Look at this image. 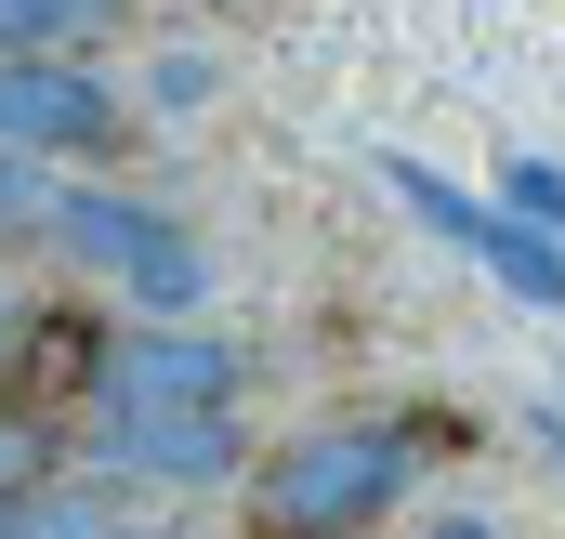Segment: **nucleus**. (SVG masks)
I'll return each mask as SVG.
<instances>
[{"instance_id":"obj_3","label":"nucleus","mask_w":565,"mask_h":539,"mask_svg":"<svg viewBox=\"0 0 565 539\" xmlns=\"http://www.w3.org/2000/svg\"><path fill=\"white\" fill-rule=\"evenodd\" d=\"M237 342L224 329H198V316H145L106 342V395L93 408H237Z\"/></svg>"},{"instance_id":"obj_8","label":"nucleus","mask_w":565,"mask_h":539,"mask_svg":"<svg viewBox=\"0 0 565 539\" xmlns=\"http://www.w3.org/2000/svg\"><path fill=\"white\" fill-rule=\"evenodd\" d=\"M382 184L408 198V224H434L447 251H487V224H500V198H460V184H447L434 158H382Z\"/></svg>"},{"instance_id":"obj_11","label":"nucleus","mask_w":565,"mask_h":539,"mask_svg":"<svg viewBox=\"0 0 565 539\" xmlns=\"http://www.w3.org/2000/svg\"><path fill=\"white\" fill-rule=\"evenodd\" d=\"M13 224H53V184H40L26 145H0V237H13Z\"/></svg>"},{"instance_id":"obj_7","label":"nucleus","mask_w":565,"mask_h":539,"mask_svg":"<svg viewBox=\"0 0 565 539\" xmlns=\"http://www.w3.org/2000/svg\"><path fill=\"white\" fill-rule=\"evenodd\" d=\"M473 264L500 276V289H513V303H526V316H565V237H553V224H526V211H500V224H487V251H473Z\"/></svg>"},{"instance_id":"obj_14","label":"nucleus","mask_w":565,"mask_h":539,"mask_svg":"<svg viewBox=\"0 0 565 539\" xmlns=\"http://www.w3.org/2000/svg\"><path fill=\"white\" fill-rule=\"evenodd\" d=\"M422 539H500V527H487V514H434Z\"/></svg>"},{"instance_id":"obj_10","label":"nucleus","mask_w":565,"mask_h":539,"mask_svg":"<svg viewBox=\"0 0 565 539\" xmlns=\"http://www.w3.org/2000/svg\"><path fill=\"white\" fill-rule=\"evenodd\" d=\"M500 211H526V224H553L565 237V158H540V145H500V184H487Z\"/></svg>"},{"instance_id":"obj_6","label":"nucleus","mask_w":565,"mask_h":539,"mask_svg":"<svg viewBox=\"0 0 565 539\" xmlns=\"http://www.w3.org/2000/svg\"><path fill=\"white\" fill-rule=\"evenodd\" d=\"M106 342H119V329H93L79 303H40L26 342H13V369H0L13 408H79V421H93V395H106Z\"/></svg>"},{"instance_id":"obj_1","label":"nucleus","mask_w":565,"mask_h":539,"mask_svg":"<svg viewBox=\"0 0 565 539\" xmlns=\"http://www.w3.org/2000/svg\"><path fill=\"white\" fill-rule=\"evenodd\" d=\"M422 447L434 434H408V421H302L277 461H250V527L264 539H369L408 500Z\"/></svg>"},{"instance_id":"obj_2","label":"nucleus","mask_w":565,"mask_h":539,"mask_svg":"<svg viewBox=\"0 0 565 539\" xmlns=\"http://www.w3.org/2000/svg\"><path fill=\"white\" fill-rule=\"evenodd\" d=\"M53 251L79 276H106L119 303H145V316H198L211 303V251L158 211V198H119V184H66L53 198V224H40Z\"/></svg>"},{"instance_id":"obj_16","label":"nucleus","mask_w":565,"mask_h":539,"mask_svg":"<svg viewBox=\"0 0 565 539\" xmlns=\"http://www.w3.org/2000/svg\"><path fill=\"white\" fill-rule=\"evenodd\" d=\"M526 434H540V447H553V461H565V408H526Z\"/></svg>"},{"instance_id":"obj_13","label":"nucleus","mask_w":565,"mask_h":539,"mask_svg":"<svg viewBox=\"0 0 565 539\" xmlns=\"http://www.w3.org/2000/svg\"><path fill=\"white\" fill-rule=\"evenodd\" d=\"M158 106L198 119V106H211V53H171V66H158Z\"/></svg>"},{"instance_id":"obj_12","label":"nucleus","mask_w":565,"mask_h":539,"mask_svg":"<svg viewBox=\"0 0 565 539\" xmlns=\"http://www.w3.org/2000/svg\"><path fill=\"white\" fill-rule=\"evenodd\" d=\"M40 461H53V434H40L26 408L0 395V500H13V487H40Z\"/></svg>"},{"instance_id":"obj_9","label":"nucleus","mask_w":565,"mask_h":539,"mask_svg":"<svg viewBox=\"0 0 565 539\" xmlns=\"http://www.w3.org/2000/svg\"><path fill=\"white\" fill-rule=\"evenodd\" d=\"M0 539H119V514L93 487H13L0 500Z\"/></svg>"},{"instance_id":"obj_15","label":"nucleus","mask_w":565,"mask_h":539,"mask_svg":"<svg viewBox=\"0 0 565 539\" xmlns=\"http://www.w3.org/2000/svg\"><path fill=\"white\" fill-rule=\"evenodd\" d=\"M13 342H26V303H13V289H0V369H13Z\"/></svg>"},{"instance_id":"obj_4","label":"nucleus","mask_w":565,"mask_h":539,"mask_svg":"<svg viewBox=\"0 0 565 539\" xmlns=\"http://www.w3.org/2000/svg\"><path fill=\"white\" fill-rule=\"evenodd\" d=\"M0 145H26V158H106L119 145V93L79 53H0Z\"/></svg>"},{"instance_id":"obj_17","label":"nucleus","mask_w":565,"mask_h":539,"mask_svg":"<svg viewBox=\"0 0 565 539\" xmlns=\"http://www.w3.org/2000/svg\"><path fill=\"white\" fill-rule=\"evenodd\" d=\"M119 539H132V527H119Z\"/></svg>"},{"instance_id":"obj_5","label":"nucleus","mask_w":565,"mask_h":539,"mask_svg":"<svg viewBox=\"0 0 565 539\" xmlns=\"http://www.w3.org/2000/svg\"><path fill=\"white\" fill-rule=\"evenodd\" d=\"M93 461L158 474V487H224L237 474V421L224 408H93Z\"/></svg>"}]
</instances>
